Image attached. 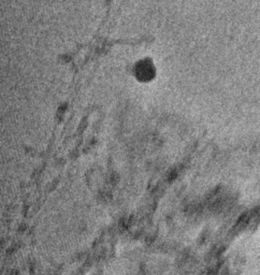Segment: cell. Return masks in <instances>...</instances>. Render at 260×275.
<instances>
[{
	"mask_svg": "<svg viewBox=\"0 0 260 275\" xmlns=\"http://www.w3.org/2000/svg\"><path fill=\"white\" fill-rule=\"evenodd\" d=\"M156 67L151 59H141L135 66V77L139 82L149 83L156 78Z\"/></svg>",
	"mask_w": 260,
	"mask_h": 275,
	"instance_id": "cell-1",
	"label": "cell"
}]
</instances>
